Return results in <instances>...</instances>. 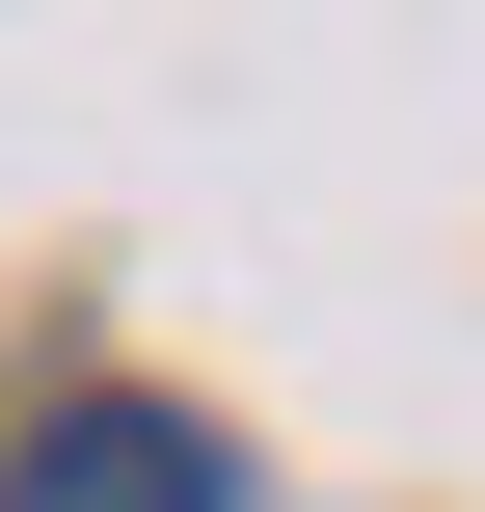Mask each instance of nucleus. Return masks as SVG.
<instances>
[{
    "instance_id": "1",
    "label": "nucleus",
    "mask_w": 485,
    "mask_h": 512,
    "mask_svg": "<svg viewBox=\"0 0 485 512\" xmlns=\"http://www.w3.org/2000/svg\"><path fill=\"white\" fill-rule=\"evenodd\" d=\"M0 512H243V486H216V432H189V405H54Z\"/></svg>"
}]
</instances>
